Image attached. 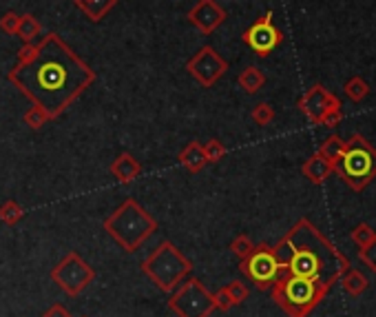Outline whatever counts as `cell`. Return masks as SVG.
<instances>
[{
	"label": "cell",
	"instance_id": "14",
	"mask_svg": "<svg viewBox=\"0 0 376 317\" xmlns=\"http://www.w3.org/2000/svg\"><path fill=\"white\" fill-rule=\"evenodd\" d=\"M301 173H303L307 180H310L312 185H323L325 180L334 173V164L330 162V160H325L323 155L314 153V155H310V157H307V160L303 162Z\"/></svg>",
	"mask_w": 376,
	"mask_h": 317
},
{
	"label": "cell",
	"instance_id": "26",
	"mask_svg": "<svg viewBox=\"0 0 376 317\" xmlns=\"http://www.w3.org/2000/svg\"><path fill=\"white\" fill-rule=\"evenodd\" d=\"M250 118H253V122L259 124V127H268V124L275 120V109H272L268 103H259V105H255Z\"/></svg>",
	"mask_w": 376,
	"mask_h": 317
},
{
	"label": "cell",
	"instance_id": "21",
	"mask_svg": "<svg viewBox=\"0 0 376 317\" xmlns=\"http://www.w3.org/2000/svg\"><path fill=\"white\" fill-rule=\"evenodd\" d=\"M343 149H346V140L343 138H341V135H330V138L328 140H323V144L321 146H319V155H323L325 157V160H330V162H337L339 160V157H341V153H343Z\"/></svg>",
	"mask_w": 376,
	"mask_h": 317
},
{
	"label": "cell",
	"instance_id": "16",
	"mask_svg": "<svg viewBox=\"0 0 376 317\" xmlns=\"http://www.w3.org/2000/svg\"><path fill=\"white\" fill-rule=\"evenodd\" d=\"M179 164L186 166L190 173H199L204 166H206V155L199 142H188L184 149L179 151Z\"/></svg>",
	"mask_w": 376,
	"mask_h": 317
},
{
	"label": "cell",
	"instance_id": "34",
	"mask_svg": "<svg viewBox=\"0 0 376 317\" xmlns=\"http://www.w3.org/2000/svg\"><path fill=\"white\" fill-rule=\"evenodd\" d=\"M341 120H343V111L337 109V111L325 113V116L321 118V122H319V124H321V127H330V129H332V127H339Z\"/></svg>",
	"mask_w": 376,
	"mask_h": 317
},
{
	"label": "cell",
	"instance_id": "24",
	"mask_svg": "<svg viewBox=\"0 0 376 317\" xmlns=\"http://www.w3.org/2000/svg\"><path fill=\"white\" fill-rule=\"evenodd\" d=\"M22 122H25L29 129L38 131V129H42L44 124L49 122V116H47V113H44L40 107L33 105L31 109H27V111H25V116H22Z\"/></svg>",
	"mask_w": 376,
	"mask_h": 317
},
{
	"label": "cell",
	"instance_id": "8",
	"mask_svg": "<svg viewBox=\"0 0 376 317\" xmlns=\"http://www.w3.org/2000/svg\"><path fill=\"white\" fill-rule=\"evenodd\" d=\"M96 277V271L91 268L75 251L66 253L58 264L51 268V280L58 284L66 295H80Z\"/></svg>",
	"mask_w": 376,
	"mask_h": 317
},
{
	"label": "cell",
	"instance_id": "35",
	"mask_svg": "<svg viewBox=\"0 0 376 317\" xmlns=\"http://www.w3.org/2000/svg\"><path fill=\"white\" fill-rule=\"evenodd\" d=\"M42 317H71V313L66 311L62 304H53V307H49L47 311H44Z\"/></svg>",
	"mask_w": 376,
	"mask_h": 317
},
{
	"label": "cell",
	"instance_id": "13",
	"mask_svg": "<svg viewBox=\"0 0 376 317\" xmlns=\"http://www.w3.org/2000/svg\"><path fill=\"white\" fill-rule=\"evenodd\" d=\"M228 14L217 0H199V3L188 11V22L204 36H211L215 29H220L226 22Z\"/></svg>",
	"mask_w": 376,
	"mask_h": 317
},
{
	"label": "cell",
	"instance_id": "7",
	"mask_svg": "<svg viewBox=\"0 0 376 317\" xmlns=\"http://www.w3.org/2000/svg\"><path fill=\"white\" fill-rule=\"evenodd\" d=\"M168 307L177 317H208L215 311L213 293L197 277H190L175 289Z\"/></svg>",
	"mask_w": 376,
	"mask_h": 317
},
{
	"label": "cell",
	"instance_id": "20",
	"mask_svg": "<svg viewBox=\"0 0 376 317\" xmlns=\"http://www.w3.org/2000/svg\"><path fill=\"white\" fill-rule=\"evenodd\" d=\"M40 33H42V25L36 20V16H31V14L20 16V25H18L16 36H20L22 42H36Z\"/></svg>",
	"mask_w": 376,
	"mask_h": 317
},
{
	"label": "cell",
	"instance_id": "6",
	"mask_svg": "<svg viewBox=\"0 0 376 317\" xmlns=\"http://www.w3.org/2000/svg\"><path fill=\"white\" fill-rule=\"evenodd\" d=\"M193 271V264L184 257L179 248L164 240L155 251L142 262V273L149 275L157 289L162 291H175Z\"/></svg>",
	"mask_w": 376,
	"mask_h": 317
},
{
	"label": "cell",
	"instance_id": "10",
	"mask_svg": "<svg viewBox=\"0 0 376 317\" xmlns=\"http://www.w3.org/2000/svg\"><path fill=\"white\" fill-rule=\"evenodd\" d=\"M186 71L190 74L193 80H197L202 87H213L217 80L226 76L228 62L222 55L215 51L211 44H204L197 49V53H193L186 62Z\"/></svg>",
	"mask_w": 376,
	"mask_h": 317
},
{
	"label": "cell",
	"instance_id": "18",
	"mask_svg": "<svg viewBox=\"0 0 376 317\" xmlns=\"http://www.w3.org/2000/svg\"><path fill=\"white\" fill-rule=\"evenodd\" d=\"M237 85L244 89L246 94H257L261 87L266 85V76H264V71L259 69V67H246V69L239 74V78H237Z\"/></svg>",
	"mask_w": 376,
	"mask_h": 317
},
{
	"label": "cell",
	"instance_id": "27",
	"mask_svg": "<svg viewBox=\"0 0 376 317\" xmlns=\"http://www.w3.org/2000/svg\"><path fill=\"white\" fill-rule=\"evenodd\" d=\"M226 291H228V295H231V300H233V307H239V304H244L246 298H248V286L244 284V282H239V280L228 282Z\"/></svg>",
	"mask_w": 376,
	"mask_h": 317
},
{
	"label": "cell",
	"instance_id": "29",
	"mask_svg": "<svg viewBox=\"0 0 376 317\" xmlns=\"http://www.w3.org/2000/svg\"><path fill=\"white\" fill-rule=\"evenodd\" d=\"M253 248H255V244H253V240H250L248 235H237L235 240L231 242V251H233L239 259L248 257L250 253H253Z\"/></svg>",
	"mask_w": 376,
	"mask_h": 317
},
{
	"label": "cell",
	"instance_id": "19",
	"mask_svg": "<svg viewBox=\"0 0 376 317\" xmlns=\"http://www.w3.org/2000/svg\"><path fill=\"white\" fill-rule=\"evenodd\" d=\"M339 282H341V286H343V291L350 293V295H361V293L366 291L368 284H370L368 277L363 275V273H359V271H357V268H352V266L346 271L343 275H341Z\"/></svg>",
	"mask_w": 376,
	"mask_h": 317
},
{
	"label": "cell",
	"instance_id": "5",
	"mask_svg": "<svg viewBox=\"0 0 376 317\" xmlns=\"http://www.w3.org/2000/svg\"><path fill=\"white\" fill-rule=\"evenodd\" d=\"M270 291H272V300L290 317H307L314 311L316 304L330 293L328 289H323L312 280L288 275V273L277 277V282L270 286Z\"/></svg>",
	"mask_w": 376,
	"mask_h": 317
},
{
	"label": "cell",
	"instance_id": "31",
	"mask_svg": "<svg viewBox=\"0 0 376 317\" xmlns=\"http://www.w3.org/2000/svg\"><path fill=\"white\" fill-rule=\"evenodd\" d=\"M359 257H361V262H366V266L370 271H374L376 273V240L368 246H363L359 248Z\"/></svg>",
	"mask_w": 376,
	"mask_h": 317
},
{
	"label": "cell",
	"instance_id": "15",
	"mask_svg": "<svg viewBox=\"0 0 376 317\" xmlns=\"http://www.w3.org/2000/svg\"><path fill=\"white\" fill-rule=\"evenodd\" d=\"M140 173H142V164L135 160L131 153L118 155L116 160H113V164H111V175L116 178L118 182H122V185L133 182V180L138 178Z\"/></svg>",
	"mask_w": 376,
	"mask_h": 317
},
{
	"label": "cell",
	"instance_id": "28",
	"mask_svg": "<svg viewBox=\"0 0 376 317\" xmlns=\"http://www.w3.org/2000/svg\"><path fill=\"white\" fill-rule=\"evenodd\" d=\"M352 240L357 242L359 248H363V246H368V244H372L376 240V231L368 224H359L357 229L352 231Z\"/></svg>",
	"mask_w": 376,
	"mask_h": 317
},
{
	"label": "cell",
	"instance_id": "25",
	"mask_svg": "<svg viewBox=\"0 0 376 317\" xmlns=\"http://www.w3.org/2000/svg\"><path fill=\"white\" fill-rule=\"evenodd\" d=\"M202 149H204V155H206V162H220V160H224L226 157V153H228V149L224 146V142H220V140H208V142H204L202 144Z\"/></svg>",
	"mask_w": 376,
	"mask_h": 317
},
{
	"label": "cell",
	"instance_id": "33",
	"mask_svg": "<svg viewBox=\"0 0 376 317\" xmlns=\"http://www.w3.org/2000/svg\"><path fill=\"white\" fill-rule=\"evenodd\" d=\"M213 302H215V309H217V311H228V309H233V300H231V295H228L226 286L213 293Z\"/></svg>",
	"mask_w": 376,
	"mask_h": 317
},
{
	"label": "cell",
	"instance_id": "32",
	"mask_svg": "<svg viewBox=\"0 0 376 317\" xmlns=\"http://www.w3.org/2000/svg\"><path fill=\"white\" fill-rule=\"evenodd\" d=\"M36 53H38V42H25L16 53L18 65H27L29 60H33V55Z\"/></svg>",
	"mask_w": 376,
	"mask_h": 317
},
{
	"label": "cell",
	"instance_id": "9",
	"mask_svg": "<svg viewBox=\"0 0 376 317\" xmlns=\"http://www.w3.org/2000/svg\"><path fill=\"white\" fill-rule=\"evenodd\" d=\"M239 268H242V273L253 282L259 291H268L281 275L279 262H277L275 253H272V246H268V244L255 246L253 253L242 259Z\"/></svg>",
	"mask_w": 376,
	"mask_h": 317
},
{
	"label": "cell",
	"instance_id": "3",
	"mask_svg": "<svg viewBox=\"0 0 376 317\" xmlns=\"http://www.w3.org/2000/svg\"><path fill=\"white\" fill-rule=\"evenodd\" d=\"M105 231L116 240L124 251L135 253L157 231L153 215L142 209L133 198H127L122 205L105 220Z\"/></svg>",
	"mask_w": 376,
	"mask_h": 317
},
{
	"label": "cell",
	"instance_id": "17",
	"mask_svg": "<svg viewBox=\"0 0 376 317\" xmlns=\"http://www.w3.org/2000/svg\"><path fill=\"white\" fill-rule=\"evenodd\" d=\"M73 3L91 22H100L118 5V0H73Z\"/></svg>",
	"mask_w": 376,
	"mask_h": 317
},
{
	"label": "cell",
	"instance_id": "30",
	"mask_svg": "<svg viewBox=\"0 0 376 317\" xmlns=\"http://www.w3.org/2000/svg\"><path fill=\"white\" fill-rule=\"evenodd\" d=\"M18 25H20V14H16V11H5V14L0 16V29L9 33V36H16Z\"/></svg>",
	"mask_w": 376,
	"mask_h": 317
},
{
	"label": "cell",
	"instance_id": "1",
	"mask_svg": "<svg viewBox=\"0 0 376 317\" xmlns=\"http://www.w3.org/2000/svg\"><path fill=\"white\" fill-rule=\"evenodd\" d=\"M7 80L53 120L96 83V71L51 31L38 42L33 60L16 65L7 74Z\"/></svg>",
	"mask_w": 376,
	"mask_h": 317
},
{
	"label": "cell",
	"instance_id": "11",
	"mask_svg": "<svg viewBox=\"0 0 376 317\" xmlns=\"http://www.w3.org/2000/svg\"><path fill=\"white\" fill-rule=\"evenodd\" d=\"M242 40L259 58H266L268 53H272L283 42V33L272 25V11H268V14H264L244 31Z\"/></svg>",
	"mask_w": 376,
	"mask_h": 317
},
{
	"label": "cell",
	"instance_id": "12",
	"mask_svg": "<svg viewBox=\"0 0 376 317\" xmlns=\"http://www.w3.org/2000/svg\"><path fill=\"white\" fill-rule=\"evenodd\" d=\"M297 107L305 113V118L310 120L312 124H319L325 113L341 109V100L332 92H328L323 85L316 83L299 98Z\"/></svg>",
	"mask_w": 376,
	"mask_h": 317
},
{
	"label": "cell",
	"instance_id": "2",
	"mask_svg": "<svg viewBox=\"0 0 376 317\" xmlns=\"http://www.w3.org/2000/svg\"><path fill=\"white\" fill-rule=\"evenodd\" d=\"M272 253L279 262L281 275L288 273L312 280L328 291L350 268V259L305 218L294 224L286 237H281Z\"/></svg>",
	"mask_w": 376,
	"mask_h": 317
},
{
	"label": "cell",
	"instance_id": "4",
	"mask_svg": "<svg viewBox=\"0 0 376 317\" xmlns=\"http://www.w3.org/2000/svg\"><path fill=\"white\" fill-rule=\"evenodd\" d=\"M334 173H339L352 191H363L376 178V149L361 133H355L334 162Z\"/></svg>",
	"mask_w": 376,
	"mask_h": 317
},
{
	"label": "cell",
	"instance_id": "23",
	"mask_svg": "<svg viewBox=\"0 0 376 317\" xmlns=\"http://www.w3.org/2000/svg\"><path fill=\"white\" fill-rule=\"evenodd\" d=\"M22 218H25V209H22L16 200H7L5 205H0V222H3V224L14 226Z\"/></svg>",
	"mask_w": 376,
	"mask_h": 317
},
{
	"label": "cell",
	"instance_id": "22",
	"mask_svg": "<svg viewBox=\"0 0 376 317\" xmlns=\"http://www.w3.org/2000/svg\"><path fill=\"white\" fill-rule=\"evenodd\" d=\"M343 94H346L350 100H355V103H361V100L368 98L370 85L363 80L361 76H352V78H348L346 85H343Z\"/></svg>",
	"mask_w": 376,
	"mask_h": 317
}]
</instances>
